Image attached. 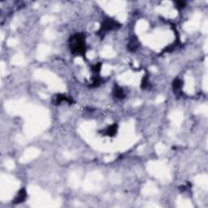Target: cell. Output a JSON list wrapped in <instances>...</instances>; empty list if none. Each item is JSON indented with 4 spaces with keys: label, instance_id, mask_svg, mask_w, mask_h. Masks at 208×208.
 I'll return each mask as SVG.
<instances>
[{
    "label": "cell",
    "instance_id": "cell-9",
    "mask_svg": "<svg viewBox=\"0 0 208 208\" xmlns=\"http://www.w3.org/2000/svg\"><path fill=\"white\" fill-rule=\"evenodd\" d=\"M101 68H102V65L100 63L93 64V65L91 67V69H92V71H93V73H96L97 75H99V72H100V70H101Z\"/></svg>",
    "mask_w": 208,
    "mask_h": 208
},
{
    "label": "cell",
    "instance_id": "cell-2",
    "mask_svg": "<svg viewBox=\"0 0 208 208\" xmlns=\"http://www.w3.org/2000/svg\"><path fill=\"white\" fill-rule=\"evenodd\" d=\"M120 27H121V24L116 21L115 20L112 19V18H107V19L104 20L101 24L98 34L101 37H103L105 33H108L110 31L115 30Z\"/></svg>",
    "mask_w": 208,
    "mask_h": 208
},
{
    "label": "cell",
    "instance_id": "cell-1",
    "mask_svg": "<svg viewBox=\"0 0 208 208\" xmlns=\"http://www.w3.org/2000/svg\"><path fill=\"white\" fill-rule=\"evenodd\" d=\"M69 47L72 54L85 56L86 52L85 34L77 33L72 36L69 39Z\"/></svg>",
    "mask_w": 208,
    "mask_h": 208
},
{
    "label": "cell",
    "instance_id": "cell-6",
    "mask_svg": "<svg viewBox=\"0 0 208 208\" xmlns=\"http://www.w3.org/2000/svg\"><path fill=\"white\" fill-rule=\"evenodd\" d=\"M182 85H183V81H182L181 79H179V78H176L173 83V90L175 91L176 93L181 91V88H182Z\"/></svg>",
    "mask_w": 208,
    "mask_h": 208
},
{
    "label": "cell",
    "instance_id": "cell-8",
    "mask_svg": "<svg viewBox=\"0 0 208 208\" xmlns=\"http://www.w3.org/2000/svg\"><path fill=\"white\" fill-rule=\"evenodd\" d=\"M138 47V41L137 38H133L130 40V42L129 44V47L130 50H135Z\"/></svg>",
    "mask_w": 208,
    "mask_h": 208
},
{
    "label": "cell",
    "instance_id": "cell-3",
    "mask_svg": "<svg viewBox=\"0 0 208 208\" xmlns=\"http://www.w3.org/2000/svg\"><path fill=\"white\" fill-rule=\"evenodd\" d=\"M27 197V192L25 189H21L19 191V193L17 194V195L15 197L13 203L15 204H18V203H21L23 202H25V199Z\"/></svg>",
    "mask_w": 208,
    "mask_h": 208
},
{
    "label": "cell",
    "instance_id": "cell-10",
    "mask_svg": "<svg viewBox=\"0 0 208 208\" xmlns=\"http://www.w3.org/2000/svg\"><path fill=\"white\" fill-rule=\"evenodd\" d=\"M176 8L179 9V10H181V9L185 8V6L186 3H185V2H184V1H178V2L176 3Z\"/></svg>",
    "mask_w": 208,
    "mask_h": 208
},
{
    "label": "cell",
    "instance_id": "cell-11",
    "mask_svg": "<svg viewBox=\"0 0 208 208\" xmlns=\"http://www.w3.org/2000/svg\"><path fill=\"white\" fill-rule=\"evenodd\" d=\"M148 84H149V82H148L147 76H145V77H143L142 81V89H145V88L147 87Z\"/></svg>",
    "mask_w": 208,
    "mask_h": 208
},
{
    "label": "cell",
    "instance_id": "cell-4",
    "mask_svg": "<svg viewBox=\"0 0 208 208\" xmlns=\"http://www.w3.org/2000/svg\"><path fill=\"white\" fill-rule=\"evenodd\" d=\"M113 94L115 98H117L119 99H123L125 97V93L123 89L119 86V85H115L114 89H113Z\"/></svg>",
    "mask_w": 208,
    "mask_h": 208
},
{
    "label": "cell",
    "instance_id": "cell-5",
    "mask_svg": "<svg viewBox=\"0 0 208 208\" xmlns=\"http://www.w3.org/2000/svg\"><path fill=\"white\" fill-rule=\"evenodd\" d=\"M117 129L118 126L116 124H114L112 125L109 126L107 129H106V132H105V134L109 136V137H113L117 133Z\"/></svg>",
    "mask_w": 208,
    "mask_h": 208
},
{
    "label": "cell",
    "instance_id": "cell-7",
    "mask_svg": "<svg viewBox=\"0 0 208 208\" xmlns=\"http://www.w3.org/2000/svg\"><path fill=\"white\" fill-rule=\"evenodd\" d=\"M63 101L68 102H72V100H70L69 98H67L66 96L62 95V94H58V95L55 97V103L56 104L61 103V102Z\"/></svg>",
    "mask_w": 208,
    "mask_h": 208
}]
</instances>
